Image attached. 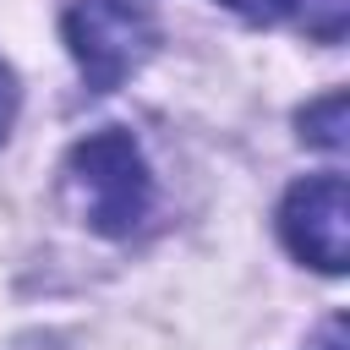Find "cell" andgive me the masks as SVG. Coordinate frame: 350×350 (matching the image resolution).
<instances>
[{
	"label": "cell",
	"mask_w": 350,
	"mask_h": 350,
	"mask_svg": "<svg viewBox=\"0 0 350 350\" xmlns=\"http://www.w3.org/2000/svg\"><path fill=\"white\" fill-rule=\"evenodd\" d=\"M60 186H66V202L71 213L98 230V235H131L148 208H153V175H148V159L142 148L131 142V131L120 126H104L93 137H82L71 153H66V170H60Z\"/></svg>",
	"instance_id": "obj_1"
},
{
	"label": "cell",
	"mask_w": 350,
	"mask_h": 350,
	"mask_svg": "<svg viewBox=\"0 0 350 350\" xmlns=\"http://www.w3.org/2000/svg\"><path fill=\"white\" fill-rule=\"evenodd\" d=\"M279 235L290 257L312 262L317 273H345L350 262V191L345 175H306L279 202Z\"/></svg>",
	"instance_id": "obj_3"
},
{
	"label": "cell",
	"mask_w": 350,
	"mask_h": 350,
	"mask_svg": "<svg viewBox=\"0 0 350 350\" xmlns=\"http://www.w3.org/2000/svg\"><path fill=\"white\" fill-rule=\"evenodd\" d=\"M284 5H295L306 33L323 38V44H339L345 27H350V0H284Z\"/></svg>",
	"instance_id": "obj_5"
},
{
	"label": "cell",
	"mask_w": 350,
	"mask_h": 350,
	"mask_svg": "<svg viewBox=\"0 0 350 350\" xmlns=\"http://www.w3.org/2000/svg\"><path fill=\"white\" fill-rule=\"evenodd\" d=\"M301 142H312L323 153H345V142H350L345 137V93H328L301 109Z\"/></svg>",
	"instance_id": "obj_4"
},
{
	"label": "cell",
	"mask_w": 350,
	"mask_h": 350,
	"mask_svg": "<svg viewBox=\"0 0 350 350\" xmlns=\"http://www.w3.org/2000/svg\"><path fill=\"white\" fill-rule=\"evenodd\" d=\"M16 77H11V66L0 60V142H5V131H11V120H16Z\"/></svg>",
	"instance_id": "obj_6"
},
{
	"label": "cell",
	"mask_w": 350,
	"mask_h": 350,
	"mask_svg": "<svg viewBox=\"0 0 350 350\" xmlns=\"http://www.w3.org/2000/svg\"><path fill=\"white\" fill-rule=\"evenodd\" d=\"M230 11H241L246 22H273V16H284V0H224Z\"/></svg>",
	"instance_id": "obj_7"
},
{
	"label": "cell",
	"mask_w": 350,
	"mask_h": 350,
	"mask_svg": "<svg viewBox=\"0 0 350 350\" xmlns=\"http://www.w3.org/2000/svg\"><path fill=\"white\" fill-rule=\"evenodd\" d=\"M60 33L93 93L120 88L159 44V22L142 0H77L66 5Z\"/></svg>",
	"instance_id": "obj_2"
}]
</instances>
